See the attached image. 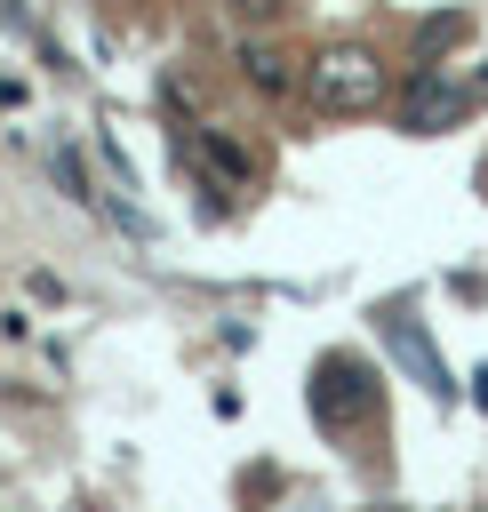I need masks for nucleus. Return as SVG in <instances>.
<instances>
[{
  "instance_id": "f257e3e1",
  "label": "nucleus",
  "mask_w": 488,
  "mask_h": 512,
  "mask_svg": "<svg viewBox=\"0 0 488 512\" xmlns=\"http://www.w3.org/2000/svg\"><path fill=\"white\" fill-rule=\"evenodd\" d=\"M304 96L320 112H368V104H384V56L360 40H336L304 64Z\"/></svg>"
},
{
  "instance_id": "f03ea898",
  "label": "nucleus",
  "mask_w": 488,
  "mask_h": 512,
  "mask_svg": "<svg viewBox=\"0 0 488 512\" xmlns=\"http://www.w3.org/2000/svg\"><path fill=\"white\" fill-rule=\"evenodd\" d=\"M368 408H376V384H368V368H360L352 352H328V360L312 368V416H320V424H336V432H352Z\"/></svg>"
},
{
  "instance_id": "7ed1b4c3",
  "label": "nucleus",
  "mask_w": 488,
  "mask_h": 512,
  "mask_svg": "<svg viewBox=\"0 0 488 512\" xmlns=\"http://www.w3.org/2000/svg\"><path fill=\"white\" fill-rule=\"evenodd\" d=\"M464 104H472V88L440 80L432 64H416V72H408V88H400V128H408V136H440V128H456V120H464Z\"/></svg>"
},
{
  "instance_id": "20e7f679",
  "label": "nucleus",
  "mask_w": 488,
  "mask_h": 512,
  "mask_svg": "<svg viewBox=\"0 0 488 512\" xmlns=\"http://www.w3.org/2000/svg\"><path fill=\"white\" fill-rule=\"evenodd\" d=\"M384 336H392V352L416 368V384L432 392V400H456V384H448V368L432 360V344H424V328H416V312H384Z\"/></svg>"
},
{
  "instance_id": "39448f33",
  "label": "nucleus",
  "mask_w": 488,
  "mask_h": 512,
  "mask_svg": "<svg viewBox=\"0 0 488 512\" xmlns=\"http://www.w3.org/2000/svg\"><path fill=\"white\" fill-rule=\"evenodd\" d=\"M240 80H248V88H264V96H288V88H296L288 56H280V48H264V40H248V48H240Z\"/></svg>"
},
{
  "instance_id": "423d86ee",
  "label": "nucleus",
  "mask_w": 488,
  "mask_h": 512,
  "mask_svg": "<svg viewBox=\"0 0 488 512\" xmlns=\"http://www.w3.org/2000/svg\"><path fill=\"white\" fill-rule=\"evenodd\" d=\"M192 152H200V160H208V168H216L224 184H248V152H240L232 136H216V128H200V144H192Z\"/></svg>"
},
{
  "instance_id": "0eeeda50",
  "label": "nucleus",
  "mask_w": 488,
  "mask_h": 512,
  "mask_svg": "<svg viewBox=\"0 0 488 512\" xmlns=\"http://www.w3.org/2000/svg\"><path fill=\"white\" fill-rule=\"evenodd\" d=\"M456 32H464V16H432V24L416 32V56H440V48L456 40Z\"/></svg>"
},
{
  "instance_id": "6e6552de",
  "label": "nucleus",
  "mask_w": 488,
  "mask_h": 512,
  "mask_svg": "<svg viewBox=\"0 0 488 512\" xmlns=\"http://www.w3.org/2000/svg\"><path fill=\"white\" fill-rule=\"evenodd\" d=\"M56 176H64V192H72V200H96V192H88V168H80V152H56Z\"/></svg>"
},
{
  "instance_id": "1a4fd4ad",
  "label": "nucleus",
  "mask_w": 488,
  "mask_h": 512,
  "mask_svg": "<svg viewBox=\"0 0 488 512\" xmlns=\"http://www.w3.org/2000/svg\"><path fill=\"white\" fill-rule=\"evenodd\" d=\"M280 8H288V0H232V16H240V24H272Z\"/></svg>"
}]
</instances>
